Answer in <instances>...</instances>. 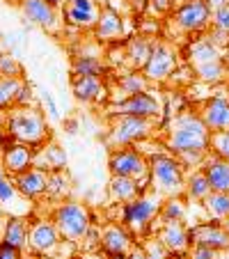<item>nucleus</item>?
I'll list each match as a JSON object with an SVG mask.
<instances>
[{"label": "nucleus", "instance_id": "obj_23", "mask_svg": "<svg viewBox=\"0 0 229 259\" xmlns=\"http://www.w3.org/2000/svg\"><path fill=\"white\" fill-rule=\"evenodd\" d=\"M67 152L64 147H60L55 140H46L41 147L34 149V167H41L46 172L64 170L67 167Z\"/></svg>", "mask_w": 229, "mask_h": 259}, {"label": "nucleus", "instance_id": "obj_17", "mask_svg": "<svg viewBox=\"0 0 229 259\" xmlns=\"http://www.w3.org/2000/svg\"><path fill=\"white\" fill-rule=\"evenodd\" d=\"M0 206L7 215H30V200H25L14 184V177L7 175L0 165Z\"/></svg>", "mask_w": 229, "mask_h": 259}, {"label": "nucleus", "instance_id": "obj_7", "mask_svg": "<svg viewBox=\"0 0 229 259\" xmlns=\"http://www.w3.org/2000/svg\"><path fill=\"white\" fill-rule=\"evenodd\" d=\"M108 170H110V175L131 177V179L145 184V181H149V158H147L135 145L110 149Z\"/></svg>", "mask_w": 229, "mask_h": 259}, {"label": "nucleus", "instance_id": "obj_12", "mask_svg": "<svg viewBox=\"0 0 229 259\" xmlns=\"http://www.w3.org/2000/svg\"><path fill=\"white\" fill-rule=\"evenodd\" d=\"M62 243L58 227L51 218H30L28 225V248L37 254H55Z\"/></svg>", "mask_w": 229, "mask_h": 259}, {"label": "nucleus", "instance_id": "obj_30", "mask_svg": "<svg viewBox=\"0 0 229 259\" xmlns=\"http://www.w3.org/2000/svg\"><path fill=\"white\" fill-rule=\"evenodd\" d=\"M211 193V186H209V179H206V175L200 170L190 172L188 177H186V188H184V195L188 197V200H197V202H204L206 197H209Z\"/></svg>", "mask_w": 229, "mask_h": 259}, {"label": "nucleus", "instance_id": "obj_27", "mask_svg": "<svg viewBox=\"0 0 229 259\" xmlns=\"http://www.w3.org/2000/svg\"><path fill=\"white\" fill-rule=\"evenodd\" d=\"M151 49H154V41H149V37H145V34H138V37L128 39L124 44V58H126L128 69L142 71L151 55Z\"/></svg>", "mask_w": 229, "mask_h": 259}, {"label": "nucleus", "instance_id": "obj_52", "mask_svg": "<svg viewBox=\"0 0 229 259\" xmlns=\"http://www.w3.org/2000/svg\"><path fill=\"white\" fill-rule=\"evenodd\" d=\"M220 259H229V248L224 250V252H220Z\"/></svg>", "mask_w": 229, "mask_h": 259}, {"label": "nucleus", "instance_id": "obj_32", "mask_svg": "<svg viewBox=\"0 0 229 259\" xmlns=\"http://www.w3.org/2000/svg\"><path fill=\"white\" fill-rule=\"evenodd\" d=\"M117 88L124 97L128 94H138V92H147L149 90V80L145 78L142 71H135V69H128L126 73H122L117 80Z\"/></svg>", "mask_w": 229, "mask_h": 259}, {"label": "nucleus", "instance_id": "obj_1", "mask_svg": "<svg viewBox=\"0 0 229 259\" xmlns=\"http://www.w3.org/2000/svg\"><path fill=\"white\" fill-rule=\"evenodd\" d=\"M211 145V131L202 122L200 113H179L172 117V124L167 128L165 147L174 156H186V154H209Z\"/></svg>", "mask_w": 229, "mask_h": 259}, {"label": "nucleus", "instance_id": "obj_21", "mask_svg": "<svg viewBox=\"0 0 229 259\" xmlns=\"http://www.w3.org/2000/svg\"><path fill=\"white\" fill-rule=\"evenodd\" d=\"M71 94L80 103H99L106 99L108 85L97 76H71Z\"/></svg>", "mask_w": 229, "mask_h": 259}, {"label": "nucleus", "instance_id": "obj_38", "mask_svg": "<svg viewBox=\"0 0 229 259\" xmlns=\"http://www.w3.org/2000/svg\"><path fill=\"white\" fill-rule=\"evenodd\" d=\"M209 152L224 158V161H229V131H211Z\"/></svg>", "mask_w": 229, "mask_h": 259}, {"label": "nucleus", "instance_id": "obj_43", "mask_svg": "<svg viewBox=\"0 0 229 259\" xmlns=\"http://www.w3.org/2000/svg\"><path fill=\"white\" fill-rule=\"evenodd\" d=\"M206 39L211 41V44L215 46V49H220V51H224L229 46V34L227 32H222V30H215V28H209L206 30V34H204Z\"/></svg>", "mask_w": 229, "mask_h": 259}, {"label": "nucleus", "instance_id": "obj_33", "mask_svg": "<svg viewBox=\"0 0 229 259\" xmlns=\"http://www.w3.org/2000/svg\"><path fill=\"white\" fill-rule=\"evenodd\" d=\"M204 209L209 211V215L213 220L222 223L224 218H229V193L211 191L209 197L204 200Z\"/></svg>", "mask_w": 229, "mask_h": 259}, {"label": "nucleus", "instance_id": "obj_22", "mask_svg": "<svg viewBox=\"0 0 229 259\" xmlns=\"http://www.w3.org/2000/svg\"><path fill=\"white\" fill-rule=\"evenodd\" d=\"M92 32L99 41H119L124 37V16L110 5L101 7V14Z\"/></svg>", "mask_w": 229, "mask_h": 259}, {"label": "nucleus", "instance_id": "obj_44", "mask_svg": "<svg viewBox=\"0 0 229 259\" xmlns=\"http://www.w3.org/2000/svg\"><path fill=\"white\" fill-rule=\"evenodd\" d=\"M41 101H44V108H46V117L49 119H60V113H58V103H55L53 94L49 90L41 92Z\"/></svg>", "mask_w": 229, "mask_h": 259}, {"label": "nucleus", "instance_id": "obj_54", "mask_svg": "<svg viewBox=\"0 0 229 259\" xmlns=\"http://www.w3.org/2000/svg\"><path fill=\"white\" fill-rule=\"evenodd\" d=\"M10 3H21V0H10Z\"/></svg>", "mask_w": 229, "mask_h": 259}, {"label": "nucleus", "instance_id": "obj_26", "mask_svg": "<svg viewBox=\"0 0 229 259\" xmlns=\"http://www.w3.org/2000/svg\"><path fill=\"white\" fill-rule=\"evenodd\" d=\"M28 225H30V215H7L0 241L14 245L19 250H25L28 248Z\"/></svg>", "mask_w": 229, "mask_h": 259}, {"label": "nucleus", "instance_id": "obj_36", "mask_svg": "<svg viewBox=\"0 0 229 259\" xmlns=\"http://www.w3.org/2000/svg\"><path fill=\"white\" fill-rule=\"evenodd\" d=\"M71 186V179L64 170H55L49 172V188H46V195L53 197V200H64V195L69 193Z\"/></svg>", "mask_w": 229, "mask_h": 259}, {"label": "nucleus", "instance_id": "obj_4", "mask_svg": "<svg viewBox=\"0 0 229 259\" xmlns=\"http://www.w3.org/2000/svg\"><path fill=\"white\" fill-rule=\"evenodd\" d=\"M51 220L55 223L62 241H67V243H83L85 236L94 227L89 209L83 202H76V200H62L55 206Z\"/></svg>", "mask_w": 229, "mask_h": 259}, {"label": "nucleus", "instance_id": "obj_2", "mask_svg": "<svg viewBox=\"0 0 229 259\" xmlns=\"http://www.w3.org/2000/svg\"><path fill=\"white\" fill-rule=\"evenodd\" d=\"M5 133L16 142L30 147H41L49 140V122L46 113L37 106H14L7 110Z\"/></svg>", "mask_w": 229, "mask_h": 259}, {"label": "nucleus", "instance_id": "obj_31", "mask_svg": "<svg viewBox=\"0 0 229 259\" xmlns=\"http://www.w3.org/2000/svg\"><path fill=\"white\" fill-rule=\"evenodd\" d=\"M193 73H195V78L202 80V83L215 85V83H220V80H224V76H227V64H224V58H220V60H213V62H204V64L193 67Z\"/></svg>", "mask_w": 229, "mask_h": 259}, {"label": "nucleus", "instance_id": "obj_42", "mask_svg": "<svg viewBox=\"0 0 229 259\" xmlns=\"http://www.w3.org/2000/svg\"><path fill=\"white\" fill-rule=\"evenodd\" d=\"M186 259H220V252L213 248H206V245H190Z\"/></svg>", "mask_w": 229, "mask_h": 259}, {"label": "nucleus", "instance_id": "obj_19", "mask_svg": "<svg viewBox=\"0 0 229 259\" xmlns=\"http://www.w3.org/2000/svg\"><path fill=\"white\" fill-rule=\"evenodd\" d=\"M156 239L165 245V250L170 254H186L190 250V232L184 225V220L163 223L156 230Z\"/></svg>", "mask_w": 229, "mask_h": 259}, {"label": "nucleus", "instance_id": "obj_18", "mask_svg": "<svg viewBox=\"0 0 229 259\" xmlns=\"http://www.w3.org/2000/svg\"><path fill=\"white\" fill-rule=\"evenodd\" d=\"M200 117L209 131H229V97L215 94L200 108Z\"/></svg>", "mask_w": 229, "mask_h": 259}, {"label": "nucleus", "instance_id": "obj_53", "mask_svg": "<svg viewBox=\"0 0 229 259\" xmlns=\"http://www.w3.org/2000/svg\"><path fill=\"white\" fill-rule=\"evenodd\" d=\"M222 227L229 232V218H224V220H222Z\"/></svg>", "mask_w": 229, "mask_h": 259}, {"label": "nucleus", "instance_id": "obj_3", "mask_svg": "<svg viewBox=\"0 0 229 259\" xmlns=\"http://www.w3.org/2000/svg\"><path fill=\"white\" fill-rule=\"evenodd\" d=\"M174 154H154L149 158V184L151 191L163 200L172 195H184L186 170Z\"/></svg>", "mask_w": 229, "mask_h": 259}, {"label": "nucleus", "instance_id": "obj_40", "mask_svg": "<svg viewBox=\"0 0 229 259\" xmlns=\"http://www.w3.org/2000/svg\"><path fill=\"white\" fill-rule=\"evenodd\" d=\"M142 250H145L147 259H170V252L165 250V245L161 243V241L154 236V239H149L145 245H142Z\"/></svg>", "mask_w": 229, "mask_h": 259}, {"label": "nucleus", "instance_id": "obj_16", "mask_svg": "<svg viewBox=\"0 0 229 259\" xmlns=\"http://www.w3.org/2000/svg\"><path fill=\"white\" fill-rule=\"evenodd\" d=\"M190 232V245H206L218 252H224L229 248V232L222 227V223H197L188 227Z\"/></svg>", "mask_w": 229, "mask_h": 259}, {"label": "nucleus", "instance_id": "obj_20", "mask_svg": "<svg viewBox=\"0 0 229 259\" xmlns=\"http://www.w3.org/2000/svg\"><path fill=\"white\" fill-rule=\"evenodd\" d=\"M14 184L19 188V193L25 200L34 202L39 197L46 195V188H49V172L41 170V167H28L25 172L14 177Z\"/></svg>", "mask_w": 229, "mask_h": 259}, {"label": "nucleus", "instance_id": "obj_10", "mask_svg": "<svg viewBox=\"0 0 229 259\" xmlns=\"http://www.w3.org/2000/svg\"><path fill=\"white\" fill-rule=\"evenodd\" d=\"M176 64H179V55L165 41H154V49H151V55L147 60L145 69V78L151 83H165L172 73L176 71Z\"/></svg>", "mask_w": 229, "mask_h": 259}, {"label": "nucleus", "instance_id": "obj_46", "mask_svg": "<svg viewBox=\"0 0 229 259\" xmlns=\"http://www.w3.org/2000/svg\"><path fill=\"white\" fill-rule=\"evenodd\" d=\"M30 103H32V85L23 83L19 97H16V106H30Z\"/></svg>", "mask_w": 229, "mask_h": 259}, {"label": "nucleus", "instance_id": "obj_14", "mask_svg": "<svg viewBox=\"0 0 229 259\" xmlns=\"http://www.w3.org/2000/svg\"><path fill=\"white\" fill-rule=\"evenodd\" d=\"M0 165L12 177L21 175V172H25L28 167L34 165V147L16 142L7 136L5 142L0 145Z\"/></svg>", "mask_w": 229, "mask_h": 259}, {"label": "nucleus", "instance_id": "obj_45", "mask_svg": "<svg viewBox=\"0 0 229 259\" xmlns=\"http://www.w3.org/2000/svg\"><path fill=\"white\" fill-rule=\"evenodd\" d=\"M0 259H23V250L0 241Z\"/></svg>", "mask_w": 229, "mask_h": 259}, {"label": "nucleus", "instance_id": "obj_51", "mask_svg": "<svg viewBox=\"0 0 229 259\" xmlns=\"http://www.w3.org/2000/svg\"><path fill=\"white\" fill-rule=\"evenodd\" d=\"M49 3H51V5H55V7H58V10L64 5V0H49Z\"/></svg>", "mask_w": 229, "mask_h": 259}, {"label": "nucleus", "instance_id": "obj_24", "mask_svg": "<svg viewBox=\"0 0 229 259\" xmlns=\"http://www.w3.org/2000/svg\"><path fill=\"white\" fill-rule=\"evenodd\" d=\"M200 167L206 175V179H209L211 191L229 193V161H224V158L209 152V156L204 158V163Z\"/></svg>", "mask_w": 229, "mask_h": 259}, {"label": "nucleus", "instance_id": "obj_39", "mask_svg": "<svg viewBox=\"0 0 229 259\" xmlns=\"http://www.w3.org/2000/svg\"><path fill=\"white\" fill-rule=\"evenodd\" d=\"M211 28L222 30V32L229 34V3L211 12Z\"/></svg>", "mask_w": 229, "mask_h": 259}, {"label": "nucleus", "instance_id": "obj_37", "mask_svg": "<svg viewBox=\"0 0 229 259\" xmlns=\"http://www.w3.org/2000/svg\"><path fill=\"white\" fill-rule=\"evenodd\" d=\"M0 78H23V64L10 51H0Z\"/></svg>", "mask_w": 229, "mask_h": 259}, {"label": "nucleus", "instance_id": "obj_13", "mask_svg": "<svg viewBox=\"0 0 229 259\" xmlns=\"http://www.w3.org/2000/svg\"><path fill=\"white\" fill-rule=\"evenodd\" d=\"M60 12H62L64 25H71L76 30H94L101 7L97 0H64Z\"/></svg>", "mask_w": 229, "mask_h": 259}, {"label": "nucleus", "instance_id": "obj_29", "mask_svg": "<svg viewBox=\"0 0 229 259\" xmlns=\"http://www.w3.org/2000/svg\"><path fill=\"white\" fill-rule=\"evenodd\" d=\"M222 58V51L215 49L206 37L202 39H193L188 46H186V60H188L190 67H197V64H204V62H213V60Z\"/></svg>", "mask_w": 229, "mask_h": 259}, {"label": "nucleus", "instance_id": "obj_5", "mask_svg": "<svg viewBox=\"0 0 229 259\" xmlns=\"http://www.w3.org/2000/svg\"><path fill=\"white\" fill-rule=\"evenodd\" d=\"M163 197L156 193H142L135 200H131L128 204H122V225L131 232L133 236H147L151 232V223L154 218H158V211H161Z\"/></svg>", "mask_w": 229, "mask_h": 259}, {"label": "nucleus", "instance_id": "obj_15", "mask_svg": "<svg viewBox=\"0 0 229 259\" xmlns=\"http://www.w3.org/2000/svg\"><path fill=\"white\" fill-rule=\"evenodd\" d=\"M133 248H135L133 234L122 223H108L99 232V250H103V254H128Z\"/></svg>", "mask_w": 229, "mask_h": 259}, {"label": "nucleus", "instance_id": "obj_50", "mask_svg": "<svg viewBox=\"0 0 229 259\" xmlns=\"http://www.w3.org/2000/svg\"><path fill=\"white\" fill-rule=\"evenodd\" d=\"M106 259H128L126 254H106Z\"/></svg>", "mask_w": 229, "mask_h": 259}, {"label": "nucleus", "instance_id": "obj_55", "mask_svg": "<svg viewBox=\"0 0 229 259\" xmlns=\"http://www.w3.org/2000/svg\"><path fill=\"white\" fill-rule=\"evenodd\" d=\"M0 39H3V30H0Z\"/></svg>", "mask_w": 229, "mask_h": 259}, {"label": "nucleus", "instance_id": "obj_11", "mask_svg": "<svg viewBox=\"0 0 229 259\" xmlns=\"http://www.w3.org/2000/svg\"><path fill=\"white\" fill-rule=\"evenodd\" d=\"M19 7L28 23L37 25V28L46 30V32L55 34L62 28V12L55 5H51L49 0H21Z\"/></svg>", "mask_w": 229, "mask_h": 259}, {"label": "nucleus", "instance_id": "obj_8", "mask_svg": "<svg viewBox=\"0 0 229 259\" xmlns=\"http://www.w3.org/2000/svg\"><path fill=\"white\" fill-rule=\"evenodd\" d=\"M170 21L184 34H202L211 28V7L206 0H181Z\"/></svg>", "mask_w": 229, "mask_h": 259}, {"label": "nucleus", "instance_id": "obj_41", "mask_svg": "<svg viewBox=\"0 0 229 259\" xmlns=\"http://www.w3.org/2000/svg\"><path fill=\"white\" fill-rule=\"evenodd\" d=\"M174 3L176 0H147V7L154 16H167L174 12Z\"/></svg>", "mask_w": 229, "mask_h": 259}, {"label": "nucleus", "instance_id": "obj_25", "mask_svg": "<svg viewBox=\"0 0 229 259\" xmlns=\"http://www.w3.org/2000/svg\"><path fill=\"white\" fill-rule=\"evenodd\" d=\"M138 195H142L140 181L131 179V177L110 175V181H108V200L110 202H115V204H128Z\"/></svg>", "mask_w": 229, "mask_h": 259}, {"label": "nucleus", "instance_id": "obj_47", "mask_svg": "<svg viewBox=\"0 0 229 259\" xmlns=\"http://www.w3.org/2000/svg\"><path fill=\"white\" fill-rule=\"evenodd\" d=\"M126 257L128 259H147V254H145V250H142V245H135V248H133Z\"/></svg>", "mask_w": 229, "mask_h": 259}, {"label": "nucleus", "instance_id": "obj_28", "mask_svg": "<svg viewBox=\"0 0 229 259\" xmlns=\"http://www.w3.org/2000/svg\"><path fill=\"white\" fill-rule=\"evenodd\" d=\"M108 62L99 53H78L71 58V76H97L103 78L108 73Z\"/></svg>", "mask_w": 229, "mask_h": 259}, {"label": "nucleus", "instance_id": "obj_6", "mask_svg": "<svg viewBox=\"0 0 229 259\" xmlns=\"http://www.w3.org/2000/svg\"><path fill=\"white\" fill-rule=\"evenodd\" d=\"M156 128V119L135 117V115H117L112 117V124L106 133L108 149H119V147H131L147 140Z\"/></svg>", "mask_w": 229, "mask_h": 259}, {"label": "nucleus", "instance_id": "obj_35", "mask_svg": "<svg viewBox=\"0 0 229 259\" xmlns=\"http://www.w3.org/2000/svg\"><path fill=\"white\" fill-rule=\"evenodd\" d=\"M158 218L163 223H174V220H184L186 218V200L181 195H172L165 197L158 211Z\"/></svg>", "mask_w": 229, "mask_h": 259}, {"label": "nucleus", "instance_id": "obj_48", "mask_svg": "<svg viewBox=\"0 0 229 259\" xmlns=\"http://www.w3.org/2000/svg\"><path fill=\"white\" fill-rule=\"evenodd\" d=\"M229 0H206V5L211 7V12L213 10H218V7H222V5H227Z\"/></svg>", "mask_w": 229, "mask_h": 259}, {"label": "nucleus", "instance_id": "obj_49", "mask_svg": "<svg viewBox=\"0 0 229 259\" xmlns=\"http://www.w3.org/2000/svg\"><path fill=\"white\" fill-rule=\"evenodd\" d=\"M5 220H7V211L0 206V234H3V225H5Z\"/></svg>", "mask_w": 229, "mask_h": 259}, {"label": "nucleus", "instance_id": "obj_34", "mask_svg": "<svg viewBox=\"0 0 229 259\" xmlns=\"http://www.w3.org/2000/svg\"><path fill=\"white\" fill-rule=\"evenodd\" d=\"M25 78H0V110H12L16 106Z\"/></svg>", "mask_w": 229, "mask_h": 259}, {"label": "nucleus", "instance_id": "obj_9", "mask_svg": "<svg viewBox=\"0 0 229 259\" xmlns=\"http://www.w3.org/2000/svg\"><path fill=\"white\" fill-rule=\"evenodd\" d=\"M163 113V103L156 94L147 92H138V94H128V97L112 101L108 106V115L117 117V115H135V117H147V119H158Z\"/></svg>", "mask_w": 229, "mask_h": 259}]
</instances>
